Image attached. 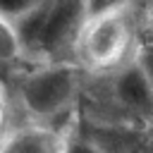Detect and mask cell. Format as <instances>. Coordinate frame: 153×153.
<instances>
[{
  "instance_id": "cell-7",
  "label": "cell",
  "mask_w": 153,
  "mask_h": 153,
  "mask_svg": "<svg viewBox=\"0 0 153 153\" xmlns=\"http://www.w3.org/2000/svg\"><path fill=\"white\" fill-rule=\"evenodd\" d=\"M81 7H84V19H98L115 12L134 10L131 0H81Z\"/></svg>"
},
{
  "instance_id": "cell-12",
  "label": "cell",
  "mask_w": 153,
  "mask_h": 153,
  "mask_svg": "<svg viewBox=\"0 0 153 153\" xmlns=\"http://www.w3.org/2000/svg\"><path fill=\"white\" fill-rule=\"evenodd\" d=\"M143 24H146V29H148V33L153 38V5H148L143 10Z\"/></svg>"
},
{
  "instance_id": "cell-13",
  "label": "cell",
  "mask_w": 153,
  "mask_h": 153,
  "mask_svg": "<svg viewBox=\"0 0 153 153\" xmlns=\"http://www.w3.org/2000/svg\"><path fill=\"white\" fill-rule=\"evenodd\" d=\"M148 5H153V0H131V7H134V10H141V12H143Z\"/></svg>"
},
{
  "instance_id": "cell-6",
  "label": "cell",
  "mask_w": 153,
  "mask_h": 153,
  "mask_svg": "<svg viewBox=\"0 0 153 153\" xmlns=\"http://www.w3.org/2000/svg\"><path fill=\"white\" fill-rule=\"evenodd\" d=\"M17 62H24L19 33H17L14 24L0 14V67H10Z\"/></svg>"
},
{
  "instance_id": "cell-8",
  "label": "cell",
  "mask_w": 153,
  "mask_h": 153,
  "mask_svg": "<svg viewBox=\"0 0 153 153\" xmlns=\"http://www.w3.org/2000/svg\"><path fill=\"white\" fill-rule=\"evenodd\" d=\"M131 62H134V67L139 69V74L143 76V81L148 84V88L153 91V38L139 41Z\"/></svg>"
},
{
  "instance_id": "cell-5",
  "label": "cell",
  "mask_w": 153,
  "mask_h": 153,
  "mask_svg": "<svg viewBox=\"0 0 153 153\" xmlns=\"http://www.w3.org/2000/svg\"><path fill=\"white\" fill-rule=\"evenodd\" d=\"M110 76H115L112 79V96L122 105H127L131 110H141V108L153 105V91L148 88V84L143 81V76L139 74L134 62H129L127 67L117 69Z\"/></svg>"
},
{
  "instance_id": "cell-4",
  "label": "cell",
  "mask_w": 153,
  "mask_h": 153,
  "mask_svg": "<svg viewBox=\"0 0 153 153\" xmlns=\"http://www.w3.org/2000/svg\"><path fill=\"white\" fill-rule=\"evenodd\" d=\"M67 131L53 124L22 122L0 143V153H65Z\"/></svg>"
},
{
  "instance_id": "cell-14",
  "label": "cell",
  "mask_w": 153,
  "mask_h": 153,
  "mask_svg": "<svg viewBox=\"0 0 153 153\" xmlns=\"http://www.w3.org/2000/svg\"><path fill=\"white\" fill-rule=\"evenodd\" d=\"M2 69H5V67H0V74H2ZM0 79H2V76H0Z\"/></svg>"
},
{
  "instance_id": "cell-3",
  "label": "cell",
  "mask_w": 153,
  "mask_h": 153,
  "mask_svg": "<svg viewBox=\"0 0 153 153\" xmlns=\"http://www.w3.org/2000/svg\"><path fill=\"white\" fill-rule=\"evenodd\" d=\"M81 69L74 62H43L31 65L17 79L14 100L26 112V122L53 124L67 115L81 91Z\"/></svg>"
},
{
  "instance_id": "cell-2",
  "label": "cell",
  "mask_w": 153,
  "mask_h": 153,
  "mask_svg": "<svg viewBox=\"0 0 153 153\" xmlns=\"http://www.w3.org/2000/svg\"><path fill=\"white\" fill-rule=\"evenodd\" d=\"M139 45L136 10L86 19L74 41L72 62L88 74H115L134 60Z\"/></svg>"
},
{
  "instance_id": "cell-1",
  "label": "cell",
  "mask_w": 153,
  "mask_h": 153,
  "mask_svg": "<svg viewBox=\"0 0 153 153\" xmlns=\"http://www.w3.org/2000/svg\"><path fill=\"white\" fill-rule=\"evenodd\" d=\"M84 22L81 0H43L31 14L14 22L24 60L31 65L72 62L74 41Z\"/></svg>"
},
{
  "instance_id": "cell-10",
  "label": "cell",
  "mask_w": 153,
  "mask_h": 153,
  "mask_svg": "<svg viewBox=\"0 0 153 153\" xmlns=\"http://www.w3.org/2000/svg\"><path fill=\"white\" fill-rule=\"evenodd\" d=\"M41 2L43 0H0V14L14 24V22L24 19L26 14H31Z\"/></svg>"
},
{
  "instance_id": "cell-11",
  "label": "cell",
  "mask_w": 153,
  "mask_h": 153,
  "mask_svg": "<svg viewBox=\"0 0 153 153\" xmlns=\"http://www.w3.org/2000/svg\"><path fill=\"white\" fill-rule=\"evenodd\" d=\"M65 153H105L100 146H96L88 139H79V136H67L65 143Z\"/></svg>"
},
{
  "instance_id": "cell-9",
  "label": "cell",
  "mask_w": 153,
  "mask_h": 153,
  "mask_svg": "<svg viewBox=\"0 0 153 153\" xmlns=\"http://www.w3.org/2000/svg\"><path fill=\"white\" fill-rule=\"evenodd\" d=\"M14 127H17V122H14V96L10 93L7 84L0 79V143Z\"/></svg>"
}]
</instances>
